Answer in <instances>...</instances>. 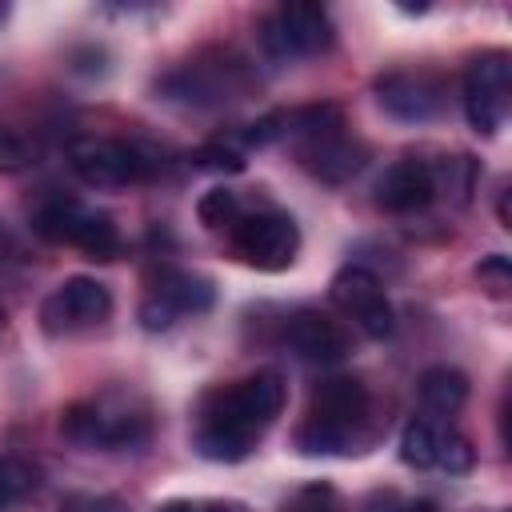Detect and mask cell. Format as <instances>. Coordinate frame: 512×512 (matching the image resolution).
I'll list each match as a JSON object with an SVG mask.
<instances>
[{"mask_svg": "<svg viewBox=\"0 0 512 512\" xmlns=\"http://www.w3.org/2000/svg\"><path fill=\"white\" fill-rule=\"evenodd\" d=\"M432 168V188L436 196L452 200V204H468L472 188H476V160L456 152V156H440V160H428Z\"/></svg>", "mask_w": 512, "mask_h": 512, "instance_id": "cell-19", "label": "cell"}, {"mask_svg": "<svg viewBox=\"0 0 512 512\" xmlns=\"http://www.w3.org/2000/svg\"><path fill=\"white\" fill-rule=\"evenodd\" d=\"M512 108V56L504 48H488L464 68V116L480 136L500 132Z\"/></svg>", "mask_w": 512, "mask_h": 512, "instance_id": "cell-7", "label": "cell"}, {"mask_svg": "<svg viewBox=\"0 0 512 512\" xmlns=\"http://www.w3.org/2000/svg\"><path fill=\"white\" fill-rule=\"evenodd\" d=\"M36 232L56 244L80 248L88 260H116L120 256V232L108 212H92L76 200H52L36 212Z\"/></svg>", "mask_w": 512, "mask_h": 512, "instance_id": "cell-8", "label": "cell"}, {"mask_svg": "<svg viewBox=\"0 0 512 512\" xmlns=\"http://www.w3.org/2000/svg\"><path fill=\"white\" fill-rule=\"evenodd\" d=\"M188 160H192L196 168H208V172H240V168H244L240 152H236V148H224V144H204V148H196Z\"/></svg>", "mask_w": 512, "mask_h": 512, "instance_id": "cell-25", "label": "cell"}, {"mask_svg": "<svg viewBox=\"0 0 512 512\" xmlns=\"http://www.w3.org/2000/svg\"><path fill=\"white\" fill-rule=\"evenodd\" d=\"M200 512H244L240 504H232V500H212V504H204Z\"/></svg>", "mask_w": 512, "mask_h": 512, "instance_id": "cell-28", "label": "cell"}, {"mask_svg": "<svg viewBox=\"0 0 512 512\" xmlns=\"http://www.w3.org/2000/svg\"><path fill=\"white\" fill-rule=\"evenodd\" d=\"M296 152H300V164L316 180H324V184H344L368 160V148L360 140H352L344 128L340 132H328V136H316V140H300Z\"/></svg>", "mask_w": 512, "mask_h": 512, "instance_id": "cell-17", "label": "cell"}, {"mask_svg": "<svg viewBox=\"0 0 512 512\" xmlns=\"http://www.w3.org/2000/svg\"><path fill=\"white\" fill-rule=\"evenodd\" d=\"M108 316H112V292L92 276H68L60 288H52V296L40 308L48 336L84 332V328L104 324Z\"/></svg>", "mask_w": 512, "mask_h": 512, "instance_id": "cell-12", "label": "cell"}, {"mask_svg": "<svg viewBox=\"0 0 512 512\" xmlns=\"http://www.w3.org/2000/svg\"><path fill=\"white\" fill-rule=\"evenodd\" d=\"M360 512H432L428 504H416V500H404L396 488H380L372 496H364Z\"/></svg>", "mask_w": 512, "mask_h": 512, "instance_id": "cell-26", "label": "cell"}, {"mask_svg": "<svg viewBox=\"0 0 512 512\" xmlns=\"http://www.w3.org/2000/svg\"><path fill=\"white\" fill-rule=\"evenodd\" d=\"M216 300V288L208 276L200 272H188V268H160L156 284L144 292V304H140V324L148 332H164L176 324V316H196V312H208Z\"/></svg>", "mask_w": 512, "mask_h": 512, "instance_id": "cell-10", "label": "cell"}, {"mask_svg": "<svg viewBox=\"0 0 512 512\" xmlns=\"http://www.w3.org/2000/svg\"><path fill=\"white\" fill-rule=\"evenodd\" d=\"M232 248L248 268L280 272L296 260L300 228L288 212L264 208V212H240L232 224Z\"/></svg>", "mask_w": 512, "mask_h": 512, "instance_id": "cell-9", "label": "cell"}, {"mask_svg": "<svg viewBox=\"0 0 512 512\" xmlns=\"http://www.w3.org/2000/svg\"><path fill=\"white\" fill-rule=\"evenodd\" d=\"M400 460L412 468H444V472H468L476 452L464 432H456L448 420L436 416H412L400 432Z\"/></svg>", "mask_w": 512, "mask_h": 512, "instance_id": "cell-11", "label": "cell"}, {"mask_svg": "<svg viewBox=\"0 0 512 512\" xmlns=\"http://www.w3.org/2000/svg\"><path fill=\"white\" fill-rule=\"evenodd\" d=\"M36 160V144L24 128L0 124V172H24Z\"/></svg>", "mask_w": 512, "mask_h": 512, "instance_id": "cell-21", "label": "cell"}, {"mask_svg": "<svg viewBox=\"0 0 512 512\" xmlns=\"http://www.w3.org/2000/svg\"><path fill=\"white\" fill-rule=\"evenodd\" d=\"M376 100L392 120L424 124L444 108V84L428 72H384L376 80Z\"/></svg>", "mask_w": 512, "mask_h": 512, "instance_id": "cell-14", "label": "cell"}, {"mask_svg": "<svg viewBox=\"0 0 512 512\" xmlns=\"http://www.w3.org/2000/svg\"><path fill=\"white\" fill-rule=\"evenodd\" d=\"M468 400V376L448 368V364H436L420 376V404H424V416H436V420H448L464 408Z\"/></svg>", "mask_w": 512, "mask_h": 512, "instance_id": "cell-18", "label": "cell"}, {"mask_svg": "<svg viewBox=\"0 0 512 512\" xmlns=\"http://www.w3.org/2000/svg\"><path fill=\"white\" fill-rule=\"evenodd\" d=\"M160 92L168 100L196 104V108L240 100L244 92H252V68L232 52H204V56H192L188 64H180L176 72H168L160 80Z\"/></svg>", "mask_w": 512, "mask_h": 512, "instance_id": "cell-5", "label": "cell"}, {"mask_svg": "<svg viewBox=\"0 0 512 512\" xmlns=\"http://www.w3.org/2000/svg\"><path fill=\"white\" fill-rule=\"evenodd\" d=\"M68 164L88 188H128V184L156 180L164 172V152L144 140L80 136L68 148Z\"/></svg>", "mask_w": 512, "mask_h": 512, "instance_id": "cell-4", "label": "cell"}, {"mask_svg": "<svg viewBox=\"0 0 512 512\" xmlns=\"http://www.w3.org/2000/svg\"><path fill=\"white\" fill-rule=\"evenodd\" d=\"M436 200V188H432V168L428 160H396L392 168H384V176L376 180V208L392 212V216H408V212H420Z\"/></svg>", "mask_w": 512, "mask_h": 512, "instance_id": "cell-16", "label": "cell"}, {"mask_svg": "<svg viewBox=\"0 0 512 512\" xmlns=\"http://www.w3.org/2000/svg\"><path fill=\"white\" fill-rule=\"evenodd\" d=\"M60 436L76 448L124 452V448H140L152 436V416L136 396L104 392L96 400L68 404L60 412Z\"/></svg>", "mask_w": 512, "mask_h": 512, "instance_id": "cell-3", "label": "cell"}, {"mask_svg": "<svg viewBox=\"0 0 512 512\" xmlns=\"http://www.w3.org/2000/svg\"><path fill=\"white\" fill-rule=\"evenodd\" d=\"M0 328H4V308H0Z\"/></svg>", "mask_w": 512, "mask_h": 512, "instance_id": "cell-30", "label": "cell"}, {"mask_svg": "<svg viewBox=\"0 0 512 512\" xmlns=\"http://www.w3.org/2000/svg\"><path fill=\"white\" fill-rule=\"evenodd\" d=\"M368 420V388L356 376H328L312 388L308 412L296 428V448L304 456L352 452Z\"/></svg>", "mask_w": 512, "mask_h": 512, "instance_id": "cell-2", "label": "cell"}, {"mask_svg": "<svg viewBox=\"0 0 512 512\" xmlns=\"http://www.w3.org/2000/svg\"><path fill=\"white\" fill-rule=\"evenodd\" d=\"M4 12H8V8H4V4H0V20H4Z\"/></svg>", "mask_w": 512, "mask_h": 512, "instance_id": "cell-29", "label": "cell"}, {"mask_svg": "<svg viewBox=\"0 0 512 512\" xmlns=\"http://www.w3.org/2000/svg\"><path fill=\"white\" fill-rule=\"evenodd\" d=\"M196 212H200V224L204 228H232L236 216H240V196L232 188H212V192L200 196Z\"/></svg>", "mask_w": 512, "mask_h": 512, "instance_id": "cell-20", "label": "cell"}, {"mask_svg": "<svg viewBox=\"0 0 512 512\" xmlns=\"http://www.w3.org/2000/svg\"><path fill=\"white\" fill-rule=\"evenodd\" d=\"M28 488H32V468L12 456H0V508L16 504Z\"/></svg>", "mask_w": 512, "mask_h": 512, "instance_id": "cell-24", "label": "cell"}, {"mask_svg": "<svg viewBox=\"0 0 512 512\" xmlns=\"http://www.w3.org/2000/svg\"><path fill=\"white\" fill-rule=\"evenodd\" d=\"M328 296H332V304H336L348 320H356V328H360L364 336H372V340L392 336V304H388L380 280H376L368 268L344 264V268L332 276Z\"/></svg>", "mask_w": 512, "mask_h": 512, "instance_id": "cell-13", "label": "cell"}, {"mask_svg": "<svg viewBox=\"0 0 512 512\" xmlns=\"http://www.w3.org/2000/svg\"><path fill=\"white\" fill-rule=\"evenodd\" d=\"M284 340L308 364H336V360H344L352 352L348 328L340 320H332L328 312H320V308L292 312L288 324H284Z\"/></svg>", "mask_w": 512, "mask_h": 512, "instance_id": "cell-15", "label": "cell"}, {"mask_svg": "<svg viewBox=\"0 0 512 512\" xmlns=\"http://www.w3.org/2000/svg\"><path fill=\"white\" fill-rule=\"evenodd\" d=\"M280 512H344V508H340V496H336V488H332V484L312 480V484L296 488Z\"/></svg>", "mask_w": 512, "mask_h": 512, "instance_id": "cell-22", "label": "cell"}, {"mask_svg": "<svg viewBox=\"0 0 512 512\" xmlns=\"http://www.w3.org/2000/svg\"><path fill=\"white\" fill-rule=\"evenodd\" d=\"M156 512H200V508H196L192 500H164Z\"/></svg>", "mask_w": 512, "mask_h": 512, "instance_id": "cell-27", "label": "cell"}, {"mask_svg": "<svg viewBox=\"0 0 512 512\" xmlns=\"http://www.w3.org/2000/svg\"><path fill=\"white\" fill-rule=\"evenodd\" d=\"M256 40H260L264 60L292 64V60L316 56V52H324L332 44V20H328V12L320 4H304V0L280 4L276 12H268L260 20Z\"/></svg>", "mask_w": 512, "mask_h": 512, "instance_id": "cell-6", "label": "cell"}, {"mask_svg": "<svg viewBox=\"0 0 512 512\" xmlns=\"http://www.w3.org/2000/svg\"><path fill=\"white\" fill-rule=\"evenodd\" d=\"M476 280H480V288H484L488 296L504 300L508 288H512V264H508V256H500V252L484 256V260L476 264Z\"/></svg>", "mask_w": 512, "mask_h": 512, "instance_id": "cell-23", "label": "cell"}, {"mask_svg": "<svg viewBox=\"0 0 512 512\" xmlns=\"http://www.w3.org/2000/svg\"><path fill=\"white\" fill-rule=\"evenodd\" d=\"M284 408V380L276 372H252L220 384L200 400L192 444L204 460H244Z\"/></svg>", "mask_w": 512, "mask_h": 512, "instance_id": "cell-1", "label": "cell"}]
</instances>
